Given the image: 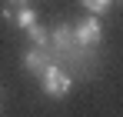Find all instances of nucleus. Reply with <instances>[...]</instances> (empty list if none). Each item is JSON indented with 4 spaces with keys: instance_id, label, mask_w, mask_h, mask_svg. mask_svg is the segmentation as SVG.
<instances>
[{
    "instance_id": "nucleus-6",
    "label": "nucleus",
    "mask_w": 123,
    "mask_h": 117,
    "mask_svg": "<svg viewBox=\"0 0 123 117\" xmlns=\"http://www.w3.org/2000/svg\"><path fill=\"white\" fill-rule=\"evenodd\" d=\"M80 3H83V10L93 14V17H100V14H106L113 7V0H80Z\"/></svg>"
},
{
    "instance_id": "nucleus-1",
    "label": "nucleus",
    "mask_w": 123,
    "mask_h": 117,
    "mask_svg": "<svg viewBox=\"0 0 123 117\" xmlns=\"http://www.w3.org/2000/svg\"><path fill=\"white\" fill-rule=\"evenodd\" d=\"M0 14H3L7 23H13V27L23 30V34H27L30 27H37V23H40L37 10L30 7V0H3V10H0Z\"/></svg>"
},
{
    "instance_id": "nucleus-4",
    "label": "nucleus",
    "mask_w": 123,
    "mask_h": 117,
    "mask_svg": "<svg viewBox=\"0 0 123 117\" xmlns=\"http://www.w3.org/2000/svg\"><path fill=\"white\" fill-rule=\"evenodd\" d=\"M50 64H53V54H47L43 47H30V50H23V67H27L33 77H40Z\"/></svg>"
},
{
    "instance_id": "nucleus-5",
    "label": "nucleus",
    "mask_w": 123,
    "mask_h": 117,
    "mask_svg": "<svg viewBox=\"0 0 123 117\" xmlns=\"http://www.w3.org/2000/svg\"><path fill=\"white\" fill-rule=\"evenodd\" d=\"M50 47L57 50V57H67L70 50H77V47H73V34H70V23H57V27H53Z\"/></svg>"
},
{
    "instance_id": "nucleus-7",
    "label": "nucleus",
    "mask_w": 123,
    "mask_h": 117,
    "mask_svg": "<svg viewBox=\"0 0 123 117\" xmlns=\"http://www.w3.org/2000/svg\"><path fill=\"white\" fill-rule=\"evenodd\" d=\"M0 107H3V87H0Z\"/></svg>"
},
{
    "instance_id": "nucleus-2",
    "label": "nucleus",
    "mask_w": 123,
    "mask_h": 117,
    "mask_svg": "<svg viewBox=\"0 0 123 117\" xmlns=\"http://www.w3.org/2000/svg\"><path fill=\"white\" fill-rule=\"evenodd\" d=\"M40 87H43V94H47V97L60 100V97H67V94H70L73 77H70V70H63L60 64H50V67L40 74Z\"/></svg>"
},
{
    "instance_id": "nucleus-3",
    "label": "nucleus",
    "mask_w": 123,
    "mask_h": 117,
    "mask_svg": "<svg viewBox=\"0 0 123 117\" xmlns=\"http://www.w3.org/2000/svg\"><path fill=\"white\" fill-rule=\"evenodd\" d=\"M70 34H73V47L77 50H93V47H100V40H103V23H100V17L90 14L86 20L73 23Z\"/></svg>"
}]
</instances>
